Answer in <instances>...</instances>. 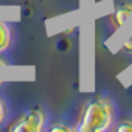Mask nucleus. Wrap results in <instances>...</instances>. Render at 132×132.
I'll list each match as a JSON object with an SVG mask.
<instances>
[{
  "label": "nucleus",
  "mask_w": 132,
  "mask_h": 132,
  "mask_svg": "<svg viewBox=\"0 0 132 132\" xmlns=\"http://www.w3.org/2000/svg\"><path fill=\"white\" fill-rule=\"evenodd\" d=\"M113 123V108L105 100H94L82 110L77 120V132H102Z\"/></svg>",
  "instance_id": "obj_1"
},
{
  "label": "nucleus",
  "mask_w": 132,
  "mask_h": 132,
  "mask_svg": "<svg viewBox=\"0 0 132 132\" xmlns=\"http://www.w3.org/2000/svg\"><path fill=\"white\" fill-rule=\"evenodd\" d=\"M45 125V113L39 108L22 114L9 126L11 132H40Z\"/></svg>",
  "instance_id": "obj_2"
},
{
  "label": "nucleus",
  "mask_w": 132,
  "mask_h": 132,
  "mask_svg": "<svg viewBox=\"0 0 132 132\" xmlns=\"http://www.w3.org/2000/svg\"><path fill=\"white\" fill-rule=\"evenodd\" d=\"M131 13H132V3H123L119 7H116L114 12L111 13V18H110L113 27L116 30L120 28L126 22V19L131 16Z\"/></svg>",
  "instance_id": "obj_3"
},
{
  "label": "nucleus",
  "mask_w": 132,
  "mask_h": 132,
  "mask_svg": "<svg viewBox=\"0 0 132 132\" xmlns=\"http://www.w3.org/2000/svg\"><path fill=\"white\" fill-rule=\"evenodd\" d=\"M11 45V31L5 22L0 21V52L6 51Z\"/></svg>",
  "instance_id": "obj_4"
},
{
  "label": "nucleus",
  "mask_w": 132,
  "mask_h": 132,
  "mask_svg": "<svg viewBox=\"0 0 132 132\" xmlns=\"http://www.w3.org/2000/svg\"><path fill=\"white\" fill-rule=\"evenodd\" d=\"M116 132H132V120L126 119L123 122H120L119 125L114 128Z\"/></svg>",
  "instance_id": "obj_5"
},
{
  "label": "nucleus",
  "mask_w": 132,
  "mask_h": 132,
  "mask_svg": "<svg viewBox=\"0 0 132 132\" xmlns=\"http://www.w3.org/2000/svg\"><path fill=\"white\" fill-rule=\"evenodd\" d=\"M122 51H125L126 54H132V33L125 40V43L122 45Z\"/></svg>",
  "instance_id": "obj_6"
},
{
  "label": "nucleus",
  "mask_w": 132,
  "mask_h": 132,
  "mask_svg": "<svg viewBox=\"0 0 132 132\" xmlns=\"http://www.w3.org/2000/svg\"><path fill=\"white\" fill-rule=\"evenodd\" d=\"M51 131H52V132H56V131L70 132L71 129H70V128H67V126H64V125H55V126H52V128H51Z\"/></svg>",
  "instance_id": "obj_7"
},
{
  "label": "nucleus",
  "mask_w": 132,
  "mask_h": 132,
  "mask_svg": "<svg viewBox=\"0 0 132 132\" xmlns=\"http://www.w3.org/2000/svg\"><path fill=\"white\" fill-rule=\"evenodd\" d=\"M3 117H5V107H3V102L0 101V123H2Z\"/></svg>",
  "instance_id": "obj_8"
},
{
  "label": "nucleus",
  "mask_w": 132,
  "mask_h": 132,
  "mask_svg": "<svg viewBox=\"0 0 132 132\" xmlns=\"http://www.w3.org/2000/svg\"><path fill=\"white\" fill-rule=\"evenodd\" d=\"M0 65H7V61L3 60V58H0Z\"/></svg>",
  "instance_id": "obj_9"
}]
</instances>
